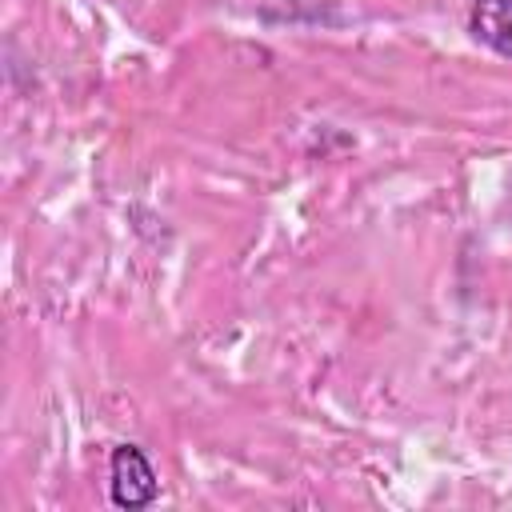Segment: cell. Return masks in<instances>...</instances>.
I'll return each instance as SVG.
<instances>
[{"mask_svg":"<svg viewBox=\"0 0 512 512\" xmlns=\"http://www.w3.org/2000/svg\"><path fill=\"white\" fill-rule=\"evenodd\" d=\"M108 496L116 508H148L160 496V480L144 448L136 444H116L108 460Z\"/></svg>","mask_w":512,"mask_h":512,"instance_id":"1","label":"cell"},{"mask_svg":"<svg viewBox=\"0 0 512 512\" xmlns=\"http://www.w3.org/2000/svg\"><path fill=\"white\" fill-rule=\"evenodd\" d=\"M468 28L480 44L512 60V0H472Z\"/></svg>","mask_w":512,"mask_h":512,"instance_id":"2","label":"cell"}]
</instances>
